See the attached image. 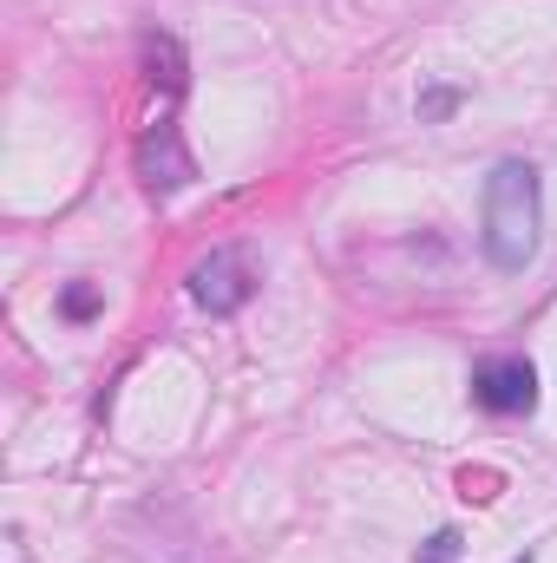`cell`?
I'll use <instances>...</instances> for the list:
<instances>
[{
  "label": "cell",
  "instance_id": "obj_1",
  "mask_svg": "<svg viewBox=\"0 0 557 563\" xmlns=\"http://www.w3.org/2000/svg\"><path fill=\"white\" fill-rule=\"evenodd\" d=\"M538 223H545V184L525 157H499L485 177V203H479V236L492 269L518 276L538 256Z\"/></svg>",
  "mask_w": 557,
  "mask_h": 563
},
{
  "label": "cell",
  "instance_id": "obj_2",
  "mask_svg": "<svg viewBox=\"0 0 557 563\" xmlns=\"http://www.w3.org/2000/svg\"><path fill=\"white\" fill-rule=\"evenodd\" d=\"M256 295V269L243 250H210L197 269H190V301L210 308V314H243Z\"/></svg>",
  "mask_w": 557,
  "mask_h": 563
},
{
  "label": "cell",
  "instance_id": "obj_3",
  "mask_svg": "<svg viewBox=\"0 0 557 563\" xmlns=\"http://www.w3.org/2000/svg\"><path fill=\"white\" fill-rule=\"evenodd\" d=\"M472 400L485 413H532L538 407V367L525 354H492L472 367Z\"/></svg>",
  "mask_w": 557,
  "mask_h": 563
},
{
  "label": "cell",
  "instance_id": "obj_4",
  "mask_svg": "<svg viewBox=\"0 0 557 563\" xmlns=\"http://www.w3.org/2000/svg\"><path fill=\"white\" fill-rule=\"evenodd\" d=\"M139 177H144V190H184V184L197 177V157L184 151V139H177L171 119H157L139 139Z\"/></svg>",
  "mask_w": 557,
  "mask_h": 563
},
{
  "label": "cell",
  "instance_id": "obj_5",
  "mask_svg": "<svg viewBox=\"0 0 557 563\" xmlns=\"http://www.w3.org/2000/svg\"><path fill=\"white\" fill-rule=\"evenodd\" d=\"M414 563H459V531H433Z\"/></svg>",
  "mask_w": 557,
  "mask_h": 563
},
{
  "label": "cell",
  "instance_id": "obj_6",
  "mask_svg": "<svg viewBox=\"0 0 557 563\" xmlns=\"http://www.w3.org/2000/svg\"><path fill=\"white\" fill-rule=\"evenodd\" d=\"M92 301H99L92 288H66V314H73V321H79V314H92Z\"/></svg>",
  "mask_w": 557,
  "mask_h": 563
}]
</instances>
